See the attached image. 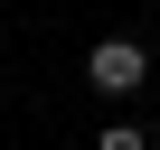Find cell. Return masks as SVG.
Masks as SVG:
<instances>
[{"instance_id": "obj_2", "label": "cell", "mask_w": 160, "mask_h": 150, "mask_svg": "<svg viewBox=\"0 0 160 150\" xmlns=\"http://www.w3.org/2000/svg\"><path fill=\"white\" fill-rule=\"evenodd\" d=\"M94 150H151V141H141L132 122H104V131H94Z\"/></svg>"}, {"instance_id": "obj_1", "label": "cell", "mask_w": 160, "mask_h": 150, "mask_svg": "<svg viewBox=\"0 0 160 150\" xmlns=\"http://www.w3.org/2000/svg\"><path fill=\"white\" fill-rule=\"evenodd\" d=\"M141 75H151L141 38H104V47L85 56V85H94V94H113V103H132V94H141Z\"/></svg>"}]
</instances>
